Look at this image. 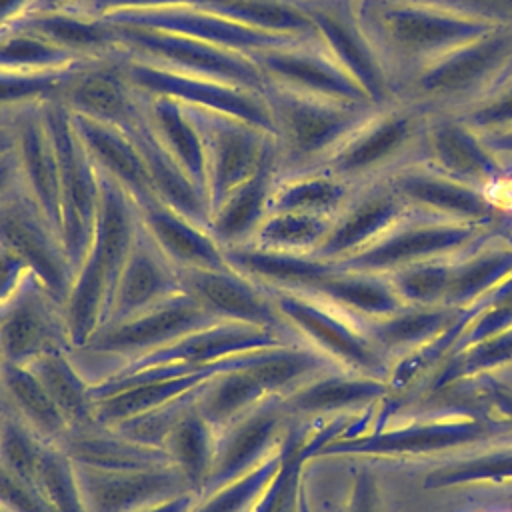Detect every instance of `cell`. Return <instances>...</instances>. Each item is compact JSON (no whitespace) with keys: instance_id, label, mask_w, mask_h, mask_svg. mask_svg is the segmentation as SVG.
Returning a JSON list of instances; mask_svg holds the SVG:
<instances>
[{"instance_id":"cell-16","label":"cell","mask_w":512,"mask_h":512,"mask_svg":"<svg viewBox=\"0 0 512 512\" xmlns=\"http://www.w3.org/2000/svg\"><path fill=\"white\" fill-rule=\"evenodd\" d=\"M282 448L248 474L198 498L192 512H250L282 466Z\"/></svg>"},{"instance_id":"cell-15","label":"cell","mask_w":512,"mask_h":512,"mask_svg":"<svg viewBox=\"0 0 512 512\" xmlns=\"http://www.w3.org/2000/svg\"><path fill=\"white\" fill-rule=\"evenodd\" d=\"M46 442L0 398V462L18 478L36 486ZM38 488V486H36Z\"/></svg>"},{"instance_id":"cell-18","label":"cell","mask_w":512,"mask_h":512,"mask_svg":"<svg viewBox=\"0 0 512 512\" xmlns=\"http://www.w3.org/2000/svg\"><path fill=\"white\" fill-rule=\"evenodd\" d=\"M0 504L10 512H52L40 490L12 474L0 462Z\"/></svg>"},{"instance_id":"cell-4","label":"cell","mask_w":512,"mask_h":512,"mask_svg":"<svg viewBox=\"0 0 512 512\" xmlns=\"http://www.w3.org/2000/svg\"><path fill=\"white\" fill-rule=\"evenodd\" d=\"M76 466L88 512H142L154 504L192 492L172 464L144 470H100Z\"/></svg>"},{"instance_id":"cell-11","label":"cell","mask_w":512,"mask_h":512,"mask_svg":"<svg viewBox=\"0 0 512 512\" xmlns=\"http://www.w3.org/2000/svg\"><path fill=\"white\" fill-rule=\"evenodd\" d=\"M0 398L44 440L60 444L70 426L28 366L2 362Z\"/></svg>"},{"instance_id":"cell-22","label":"cell","mask_w":512,"mask_h":512,"mask_svg":"<svg viewBox=\"0 0 512 512\" xmlns=\"http://www.w3.org/2000/svg\"><path fill=\"white\" fill-rule=\"evenodd\" d=\"M0 512H10V510H8V508H4V506L0 504Z\"/></svg>"},{"instance_id":"cell-5","label":"cell","mask_w":512,"mask_h":512,"mask_svg":"<svg viewBox=\"0 0 512 512\" xmlns=\"http://www.w3.org/2000/svg\"><path fill=\"white\" fill-rule=\"evenodd\" d=\"M280 346H286V340L284 336H280V332L240 322H216L196 332H190L140 358H134L116 372L138 370L156 364L206 366L238 354L270 350Z\"/></svg>"},{"instance_id":"cell-3","label":"cell","mask_w":512,"mask_h":512,"mask_svg":"<svg viewBox=\"0 0 512 512\" xmlns=\"http://www.w3.org/2000/svg\"><path fill=\"white\" fill-rule=\"evenodd\" d=\"M288 416L282 396H268L248 414L220 430L216 438L214 464L202 496L248 474L274 456L278 452L276 446L282 444V432Z\"/></svg>"},{"instance_id":"cell-19","label":"cell","mask_w":512,"mask_h":512,"mask_svg":"<svg viewBox=\"0 0 512 512\" xmlns=\"http://www.w3.org/2000/svg\"><path fill=\"white\" fill-rule=\"evenodd\" d=\"M22 260L12 254L4 244L0 246V306H6L22 284L24 272Z\"/></svg>"},{"instance_id":"cell-21","label":"cell","mask_w":512,"mask_h":512,"mask_svg":"<svg viewBox=\"0 0 512 512\" xmlns=\"http://www.w3.org/2000/svg\"><path fill=\"white\" fill-rule=\"evenodd\" d=\"M6 308H8V304H6V306H0V320H2L4 314H6Z\"/></svg>"},{"instance_id":"cell-8","label":"cell","mask_w":512,"mask_h":512,"mask_svg":"<svg viewBox=\"0 0 512 512\" xmlns=\"http://www.w3.org/2000/svg\"><path fill=\"white\" fill-rule=\"evenodd\" d=\"M58 446L74 464L100 470H144L172 464L164 448L136 442L116 428L98 422L68 430Z\"/></svg>"},{"instance_id":"cell-14","label":"cell","mask_w":512,"mask_h":512,"mask_svg":"<svg viewBox=\"0 0 512 512\" xmlns=\"http://www.w3.org/2000/svg\"><path fill=\"white\" fill-rule=\"evenodd\" d=\"M36 486L52 512H88L76 466L58 444L46 442L36 472Z\"/></svg>"},{"instance_id":"cell-23","label":"cell","mask_w":512,"mask_h":512,"mask_svg":"<svg viewBox=\"0 0 512 512\" xmlns=\"http://www.w3.org/2000/svg\"><path fill=\"white\" fill-rule=\"evenodd\" d=\"M2 362H4V360H2V354H0V374H2Z\"/></svg>"},{"instance_id":"cell-12","label":"cell","mask_w":512,"mask_h":512,"mask_svg":"<svg viewBox=\"0 0 512 512\" xmlns=\"http://www.w3.org/2000/svg\"><path fill=\"white\" fill-rule=\"evenodd\" d=\"M216 438V428L198 412L196 404L192 402L174 422L162 446L168 452L170 462L180 470L190 490L198 494V498L204 492L214 464Z\"/></svg>"},{"instance_id":"cell-1","label":"cell","mask_w":512,"mask_h":512,"mask_svg":"<svg viewBox=\"0 0 512 512\" xmlns=\"http://www.w3.org/2000/svg\"><path fill=\"white\" fill-rule=\"evenodd\" d=\"M216 322L212 314L182 290L144 312L104 324L78 352L120 356L126 358L124 364H128L134 358Z\"/></svg>"},{"instance_id":"cell-6","label":"cell","mask_w":512,"mask_h":512,"mask_svg":"<svg viewBox=\"0 0 512 512\" xmlns=\"http://www.w3.org/2000/svg\"><path fill=\"white\" fill-rule=\"evenodd\" d=\"M180 286L218 322H240L274 332L282 330V314L250 282L226 268H184Z\"/></svg>"},{"instance_id":"cell-17","label":"cell","mask_w":512,"mask_h":512,"mask_svg":"<svg viewBox=\"0 0 512 512\" xmlns=\"http://www.w3.org/2000/svg\"><path fill=\"white\" fill-rule=\"evenodd\" d=\"M200 390L188 394V396H182V398H176L164 406H158L154 410H148V412H142L138 416H132L128 420H122L118 424H114L112 428H116L118 432H122L124 436L136 440V442H142V444H148V446H158L162 448L164 446V440L168 436V432L172 430L174 422L180 418V414L196 400Z\"/></svg>"},{"instance_id":"cell-9","label":"cell","mask_w":512,"mask_h":512,"mask_svg":"<svg viewBox=\"0 0 512 512\" xmlns=\"http://www.w3.org/2000/svg\"><path fill=\"white\" fill-rule=\"evenodd\" d=\"M182 292L178 276L166 270L148 248H132L120 272L108 322L130 318Z\"/></svg>"},{"instance_id":"cell-10","label":"cell","mask_w":512,"mask_h":512,"mask_svg":"<svg viewBox=\"0 0 512 512\" xmlns=\"http://www.w3.org/2000/svg\"><path fill=\"white\" fill-rule=\"evenodd\" d=\"M56 408L66 418L70 430L96 424V404L92 382H88L72 360V350H50L28 364Z\"/></svg>"},{"instance_id":"cell-7","label":"cell","mask_w":512,"mask_h":512,"mask_svg":"<svg viewBox=\"0 0 512 512\" xmlns=\"http://www.w3.org/2000/svg\"><path fill=\"white\" fill-rule=\"evenodd\" d=\"M262 352L264 350L238 354V356L226 358V360H222V362H218V364H214L206 370H200V372L184 374V376L170 378V380L146 382V384H138V386L118 390V392L94 402L96 404V420H98V424L114 426L122 420H128V418L138 416L142 412L164 406V404H168L176 398H182V396H188V394L200 390L216 374L252 366L262 356Z\"/></svg>"},{"instance_id":"cell-2","label":"cell","mask_w":512,"mask_h":512,"mask_svg":"<svg viewBox=\"0 0 512 512\" xmlns=\"http://www.w3.org/2000/svg\"><path fill=\"white\" fill-rule=\"evenodd\" d=\"M72 350L62 304L38 278H24L0 320V354L4 362L28 366L50 350Z\"/></svg>"},{"instance_id":"cell-13","label":"cell","mask_w":512,"mask_h":512,"mask_svg":"<svg viewBox=\"0 0 512 512\" xmlns=\"http://www.w3.org/2000/svg\"><path fill=\"white\" fill-rule=\"evenodd\" d=\"M268 396L270 394L252 374L250 366H246L212 376L200 388L194 404L198 412L216 428V432H220L248 414Z\"/></svg>"},{"instance_id":"cell-20","label":"cell","mask_w":512,"mask_h":512,"mask_svg":"<svg viewBox=\"0 0 512 512\" xmlns=\"http://www.w3.org/2000/svg\"><path fill=\"white\" fill-rule=\"evenodd\" d=\"M198 502V494L194 492H184L176 498H170V500H164L160 504H154L142 512H192L194 506Z\"/></svg>"}]
</instances>
